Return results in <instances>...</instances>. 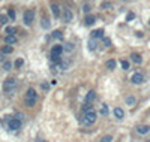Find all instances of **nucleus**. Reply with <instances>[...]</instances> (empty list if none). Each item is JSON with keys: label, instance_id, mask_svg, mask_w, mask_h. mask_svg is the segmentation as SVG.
<instances>
[{"label": "nucleus", "instance_id": "28", "mask_svg": "<svg viewBox=\"0 0 150 142\" xmlns=\"http://www.w3.org/2000/svg\"><path fill=\"white\" fill-rule=\"evenodd\" d=\"M11 66H12V63H11V62H8V60H6V62H5V63H3V69H5V70H9V69H11Z\"/></svg>", "mask_w": 150, "mask_h": 142}, {"label": "nucleus", "instance_id": "1", "mask_svg": "<svg viewBox=\"0 0 150 142\" xmlns=\"http://www.w3.org/2000/svg\"><path fill=\"white\" fill-rule=\"evenodd\" d=\"M96 112L93 109L87 111V112H84L83 115L80 117V120H81V123H83L84 126H92V124H95V121H96Z\"/></svg>", "mask_w": 150, "mask_h": 142}, {"label": "nucleus", "instance_id": "14", "mask_svg": "<svg viewBox=\"0 0 150 142\" xmlns=\"http://www.w3.org/2000/svg\"><path fill=\"white\" fill-rule=\"evenodd\" d=\"M131 60H132L134 63L140 64L141 62H143V57H141L140 54H137V52H134V54H131Z\"/></svg>", "mask_w": 150, "mask_h": 142}, {"label": "nucleus", "instance_id": "12", "mask_svg": "<svg viewBox=\"0 0 150 142\" xmlns=\"http://www.w3.org/2000/svg\"><path fill=\"white\" fill-rule=\"evenodd\" d=\"M92 37H95V39H102L104 37V30L102 29H96V30H93L92 32Z\"/></svg>", "mask_w": 150, "mask_h": 142}, {"label": "nucleus", "instance_id": "30", "mask_svg": "<svg viewBox=\"0 0 150 142\" xmlns=\"http://www.w3.org/2000/svg\"><path fill=\"white\" fill-rule=\"evenodd\" d=\"M8 15H9L11 19H15V11H14V9H9V11H8Z\"/></svg>", "mask_w": 150, "mask_h": 142}, {"label": "nucleus", "instance_id": "18", "mask_svg": "<svg viewBox=\"0 0 150 142\" xmlns=\"http://www.w3.org/2000/svg\"><path fill=\"white\" fill-rule=\"evenodd\" d=\"M53 37L57 39V40H62V39H63V33L60 32V30H54V32H53Z\"/></svg>", "mask_w": 150, "mask_h": 142}, {"label": "nucleus", "instance_id": "36", "mask_svg": "<svg viewBox=\"0 0 150 142\" xmlns=\"http://www.w3.org/2000/svg\"><path fill=\"white\" fill-rule=\"evenodd\" d=\"M65 51H74V44H66Z\"/></svg>", "mask_w": 150, "mask_h": 142}, {"label": "nucleus", "instance_id": "24", "mask_svg": "<svg viewBox=\"0 0 150 142\" xmlns=\"http://www.w3.org/2000/svg\"><path fill=\"white\" fill-rule=\"evenodd\" d=\"M96 45H98V44H96L95 40H89V49H90V51H95V49H96Z\"/></svg>", "mask_w": 150, "mask_h": 142}, {"label": "nucleus", "instance_id": "17", "mask_svg": "<svg viewBox=\"0 0 150 142\" xmlns=\"http://www.w3.org/2000/svg\"><path fill=\"white\" fill-rule=\"evenodd\" d=\"M99 112H101V115L107 117V115H108V112H110V111H108V106H107L105 103H102V105H101V109H99Z\"/></svg>", "mask_w": 150, "mask_h": 142}, {"label": "nucleus", "instance_id": "31", "mask_svg": "<svg viewBox=\"0 0 150 142\" xmlns=\"http://www.w3.org/2000/svg\"><path fill=\"white\" fill-rule=\"evenodd\" d=\"M90 109H93V108H92V105H89V103H86V105L83 106V114H84V112H87V111H90Z\"/></svg>", "mask_w": 150, "mask_h": 142}, {"label": "nucleus", "instance_id": "25", "mask_svg": "<svg viewBox=\"0 0 150 142\" xmlns=\"http://www.w3.org/2000/svg\"><path fill=\"white\" fill-rule=\"evenodd\" d=\"M120 64H122V67H123L125 70H129V62H128V60H122Z\"/></svg>", "mask_w": 150, "mask_h": 142}, {"label": "nucleus", "instance_id": "29", "mask_svg": "<svg viewBox=\"0 0 150 142\" xmlns=\"http://www.w3.org/2000/svg\"><path fill=\"white\" fill-rule=\"evenodd\" d=\"M23 64H24V60H23V58H17V62H15V67H21V66H23Z\"/></svg>", "mask_w": 150, "mask_h": 142}, {"label": "nucleus", "instance_id": "23", "mask_svg": "<svg viewBox=\"0 0 150 142\" xmlns=\"http://www.w3.org/2000/svg\"><path fill=\"white\" fill-rule=\"evenodd\" d=\"M15 27H6V36H15Z\"/></svg>", "mask_w": 150, "mask_h": 142}, {"label": "nucleus", "instance_id": "39", "mask_svg": "<svg viewBox=\"0 0 150 142\" xmlns=\"http://www.w3.org/2000/svg\"><path fill=\"white\" fill-rule=\"evenodd\" d=\"M36 142H45V141H36Z\"/></svg>", "mask_w": 150, "mask_h": 142}, {"label": "nucleus", "instance_id": "13", "mask_svg": "<svg viewBox=\"0 0 150 142\" xmlns=\"http://www.w3.org/2000/svg\"><path fill=\"white\" fill-rule=\"evenodd\" d=\"M114 117H116L117 120H122L123 117H125V112L122 108H114Z\"/></svg>", "mask_w": 150, "mask_h": 142}, {"label": "nucleus", "instance_id": "2", "mask_svg": "<svg viewBox=\"0 0 150 142\" xmlns=\"http://www.w3.org/2000/svg\"><path fill=\"white\" fill-rule=\"evenodd\" d=\"M36 100H38L36 91H35L33 88H29V90L26 91V96H24V103H26V106H29V108L35 106V105H36Z\"/></svg>", "mask_w": 150, "mask_h": 142}, {"label": "nucleus", "instance_id": "10", "mask_svg": "<svg viewBox=\"0 0 150 142\" xmlns=\"http://www.w3.org/2000/svg\"><path fill=\"white\" fill-rule=\"evenodd\" d=\"M137 132H138L140 135H147V133L150 132V126H146V124L138 126V127H137Z\"/></svg>", "mask_w": 150, "mask_h": 142}, {"label": "nucleus", "instance_id": "3", "mask_svg": "<svg viewBox=\"0 0 150 142\" xmlns=\"http://www.w3.org/2000/svg\"><path fill=\"white\" fill-rule=\"evenodd\" d=\"M18 85V81L15 78H8L5 82H3V90L6 91V93H9V94H12L14 91H15V88H17Z\"/></svg>", "mask_w": 150, "mask_h": 142}, {"label": "nucleus", "instance_id": "40", "mask_svg": "<svg viewBox=\"0 0 150 142\" xmlns=\"http://www.w3.org/2000/svg\"><path fill=\"white\" fill-rule=\"evenodd\" d=\"M146 142H150V141H146Z\"/></svg>", "mask_w": 150, "mask_h": 142}, {"label": "nucleus", "instance_id": "34", "mask_svg": "<svg viewBox=\"0 0 150 142\" xmlns=\"http://www.w3.org/2000/svg\"><path fill=\"white\" fill-rule=\"evenodd\" d=\"M83 11L86 12V14L90 11V5H89V3H84V5H83Z\"/></svg>", "mask_w": 150, "mask_h": 142}, {"label": "nucleus", "instance_id": "5", "mask_svg": "<svg viewBox=\"0 0 150 142\" xmlns=\"http://www.w3.org/2000/svg\"><path fill=\"white\" fill-rule=\"evenodd\" d=\"M23 21L26 26H32V23L35 21V11L33 9H27L23 15Z\"/></svg>", "mask_w": 150, "mask_h": 142}, {"label": "nucleus", "instance_id": "38", "mask_svg": "<svg viewBox=\"0 0 150 142\" xmlns=\"http://www.w3.org/2000/svg\"><path fill=\"white\" fill-rule=\"evenodd\" d=\"M2 62H3V63L6 62V57H5V54H3V52H0V63H2Z\"/></svg>", "mask_w": 150, "mask_h": 142}, {"label": "nucleus", "instance_id": "32", "mask_svg": "<svg viewBox=\"0 0 150 142\" xmlns=\"http://www.w3.org/2000/svg\"><path fill=\"white\" fill-rule=\"evenodd\" d=\"M41 88H42L44 91H48V88H50V85H48L47 82H42V84H41Z\"/></svg>", "mask_w": 150, "mask_h": 142}, {"label": "nucleus", "instance_id": "11", "mask_svg": "<svg viewBox=\"0 0 150 142\" xmlns=\"http://www.w3.org/2000/svg\"><path fill=\"white\" fill-rule=\"evenodd\" d=\"M95 99H96V93H95L93 90H90V91L86 94V103H92Z\"/></svg>", "mask_w": 150, "mask_h": 142}, {"label": "nucleus", "instance_id": "22", "mask_svg": "<svg viewBox=\"0 0 150 142\" xmlns=\"http://www.w3.org/2000/svg\"><path fill=\"white\" fill-rule=\"evenodd\" d=\"M12 51H14V48L11 47V45H5V47H3V49H2V52H3L5 55H6V54H11Z\"/></svg>", "mask_w": 150, "mask_h": 142}, {"label": "nucleus", "instance_id": "4", "mask_svg": "<svg viewBox=\"0 0 150 142\" xmlns=\"http://www.w3.org/2000/svg\"><path fill=\"white\" fill-rule=\"evenodd\" d=\"M8 127L11 130H20L21 129V120H18L17 117H8Z\"/></svg>", "mask_w": 150, "mask_h": 142}, {"label": "nucleus", "instance_id": "21", "mask_svg": "<svg viewBox=\"0 0 150 142\" xmlns=\"http://www.w3.org/2000/svg\"><path fill=\"white\" fill-rule=\"evenodd\" d=\"M41 26H42V29H50L51 27V23L48 18H44L42 21H41Z\"/></svg>", "mask_w": 150, "mask_h": 142}, {"label": "nucleus", "instance_id": "37", "mask_svg": "<svg viewBox=\"0 0 150 142\" xmlns=\"http://www.w3.org/2000/svg\"><path fill=\"white\" fill-rule=\"evenodd\" d=\"M104 44H105V47H110V45H111V40H110L108 37H105V39H104Z\"/></svg>", "mask_w": 150, "mask_h": 142}, {"label": "nucleus", "instance_id": "19", "mask_svg": "<svg viewBox=\"0 0 150 142\" xmlns=\"http://www.w3.org/2000/svg\"><path fill=\"white\" fill-rule=\"evenodd\" d=\"M137 103V99L134 97V96H128L126 97V105H129V106H134Z\"/></svg>", "mask_w": 150, "mask_h": 142}, {"label": "nucleus", "instance_id": "15", "mask_svg": "<svg viewBox=\"0 0 150 142\" xmlns=\"http://www.w3.org/2000/svg\"><path fill=\"white\" fill-rule=\"evenodd\" d=\"M5 42H6V45H14V44L18 42V39L15 36H6V37H5Z\"/></svg>", "mask_w": 150, "mask_h": 142}, {"label": "nucleus", "instance_id": "8", "mask_svg": "<svg viewBox=\"0 0 150 142\" xmlns=\"http://www.w3.org/2000/svg\"><path fill=\"white\" fill-rule=\"evenodd\" d=\"M63 19L66 21V23H71L72 19H74V14H72V11L71 9H63Z\"/></svg>", "mask_w": 150, "mask_h": 142}, {"label": "nucleus", "instance_id": "9", "mask_svg": "<svg viewBox=\"0 0 150 142\" xmlns=\"http://www.w3.org/2000/svg\"><path fill=\"white\" fill-rule=\"evenodd\" d=\"M51 12H53V15L56 16H60V6L57 5V3H51Z\"/></svg>", "mask_w": 150, "mask_h": 142}, {"label": "nucleus", "instance_id": "26", "mask_svg": "<svg viewBox=\"0 0 150 142\" xmlns=\"http://www.w3.org/2000/svg\"><path fill=\"white\" fill-rule=\"evenodd\" d=\"M101 142H113V136H110V135H107V136H104Z\"/></svg>", "mask_w": 150, "mask_h": 142}, {"label": "nucleus", "instance_id": "20", "mask_svg": "<svg viewBox=\"0 0 150 142\" xmlns=\"http://www.w3.org/2000/svg\"><path fill=\"white\" fill-rule=\"evenodd\" d=\"M116 60H108V62H107V69H108V70H114V69H116Z\"/></svg>", "mask_w": 150, "mask_h": 142}, {"label": "nucleus", "instance_id": "33", "mask_svg": "<svg viewBox=\"0 0 150 142\" xmlns=\"http://www.w3.org/2000/svg\"><path fill=\"white\" fill-rule=\"evenodd\" d=\"M134 18H135V14H134V12H129L128 16H126V21H132Z\"/></svg>", "mask_w": 150, "mask_h": 142}, {"label": "nucleus", "instance_id": "27", "mask_svg": "<svg viewBox=\"0 0 150 142\" xmlns=\"http://www.w3.org/2000/svg\"><path fill=\"white\" fill-rule=\"evenodd\" d=\"M108 8H111V3H110V2H104V3L101 5V9H108Z\"/></svg>", "mask_w": 150, "mask_h": 142}, {"label": "nucleus", "instance_id": "16", "mask_svg": "<svg viewBox=\"0 0 150 142\" xmlns=\"http://www.w3.org/2000/svg\"><path fill=\"white\" fill-rule=\"evenodd\" d=\"M84 21H86V24H87V26H93V24H95V21H96V18H95L93 15H87Z\"/></svg>", "mask_w": 150, "mask_h": 142}, {"label": "nucleus", "instance_id": "6", "mask_svg": "<svg viewBox=\"0 0 150 142\" xmlns=\"http://www.w3.org/2000/svg\"><path fill=\"white\" fill-rule=\"evenodd\" d=\"M131 81H132V84H143L144 82V75L143 73H140V72H137V73H134L132 78H131Z\"/></svg>", "mask_w": 150, "mask_h": 142}, {"label": "nucleus", "instance_id": "7", "mask_svg": "<svg viewBox=\"0 0 150 142\" xmlns=\"http://www.w3.org/2000/svg\"><path fill=\"white\" fill-rule=\"evenodd\" d=\"M63 49L65 48L62 47V45H54V47L51 48V57H60L62 55V52H63Z\"/></svg>", "mask_w": 150, "mask_h": 142}, {"label": "nucleus", "instance_id": "41", "mask_svg": "<svg viewBox=\"0 0 150 142\" xmlns=\"http://www.w3.org/2000/svg\"><path fill=\"white\" fill-rule=\"evenodd\" d=\"M149 24H150V21H149Z\"/></svg>", "mask_w": 150, "mask_h": 142}, {"label": "nucleus", "instance_id": "35", "mask_svg": "<svg viewBox=\"0 0 150 142\" xmlns=\"http://www.w3.org/2000/svg\"><path fill=\"white\" fill-rule=\"evenodd\" d=\"M6 21H8V16L3 15V14H0V23H2V24H5Z\"/></svg>", "mask_w": 150, "mask_h": 142}]
</instances>
